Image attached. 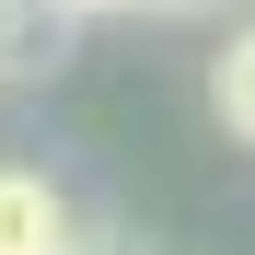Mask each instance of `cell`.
Returning a JSON list of instances; mask_svg holds the SVG:
<instances>
[{"instance_id":"obj_5","label":"cell","mask_w":255,"mask_h":255,"mask_svg":"<svg viewBox=\"0 0 255 255\" xmlns=\"http://www.w3.org/2000/svg\"><path fill=\"white\" fill-rule=\"evenodd\" d=\"M0 70H12V47H0Z\"/></svg>"},{"instance_id":"obj_2","label":"cell","mask_w":255,"mask_h":255,"mask_svg":"<svg viewBox=\"0 0 255 255\" xmlns=\"http://www.w3.org/2000/svg\"><path fill=\"white\" fill-rule=\"evenodd\" d=\"M209 116H221L232 139H255V12L232 23V47L209 58Z\"/></svg>"},{"instance_id":"obj_3","label":"cell","mask_w":255,"mask_h":255,"mask_svg":"<svg viewBox=\"0 0 255 255\" xmlns=\"http://www.w3.org/2000/svg\"><path fill=\"white\" fill-rule=\"evenodd\" d=\"M128 12H174V23H244L255 0H128Z\"/></svg>"},{"instance_id":"obj_1","label":"cell","mask_w":255,"mask_h":255,"mask_svg":"<svg viewBox=\"0 0 255 255\" xmlns=\"http://www.w3.org/2000/svg\"><path fill=\"white\" fill-rule=\"evenodd\" d=\"M81 221H70V197L47 174H23V162H0V255H70Z\"/></svg>"},{"instance_id":"obj_4","label":"cell","mask_w":255,"mask_h":255,"mask_svg":"<svg viewBox=\"0 0 255 255\" xmlns=\"http://www.w3.org/2000/svg\"><path fill=\"white\" fill-rule=\"evenodd\" d=\"M47 12H58V23H81V12H128V0H47Z\"/></svg>"},{"instance_id":"obj_6","label":"cell","mask_w":255,"mask_h":255,"mask_svg":"<svg viewBox=\"0 0 255 255\" xmlns=\"http://www.w3.org/2000/svg\"><path fill=\"white\" fill-rule=\"evenodd\" d=\"M70 255H81V244H70Z\"/></svg>"}]
</instances>
